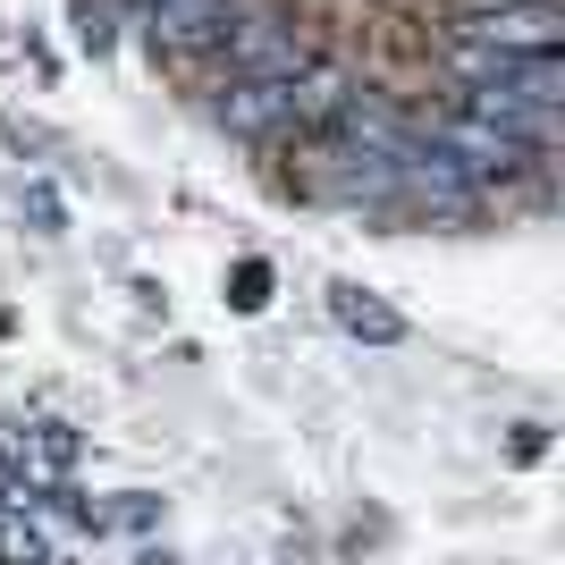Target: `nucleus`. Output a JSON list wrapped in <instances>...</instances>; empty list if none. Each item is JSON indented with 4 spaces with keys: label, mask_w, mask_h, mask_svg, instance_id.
Here are the masks:
<instances>
[{
    "label": "nucleus",
    "mask_w": 565,
    "mask_h": 565,
    "mask_svg": "<svg viewBox=\"0 0 565 565\" xmlns=\"http://www.w3.org/2000/svg\"><path fill=\"white\" fill-rule=\"evenodd\" d=\"M557 0H465L456 43L472 51H557Z\"/></svg>",
    "instance_id": "1"
},
{
    "label": "nucleus",
    "mask_w": 565,
    "mask_h": 565,
    "mask_svg": "<svg viewBox=\"0 0 565 565\" xmlns=\"http://www.w3.org/2000/svg\"><path fill=\"white\" fill-rule=\"evenodd\" d=\"M279 118H296L279 76H236L228 94H220V127H228V136H270Z\"/></svg>",
    "instance_id": "2"
},
{
    "label": "nucleus",
    "mask_w": 565,
    "mask_h": 565,
    "mask_svg": "<svg viewBox=\"0 0 565 565\" xmlns=\"http://www.w3.org/2000/svg\"><path fill=\"white\" fill-rule=\"evenodd\" d=\"M439 152H448V161L465 152V169H498V178H507V169H515L532 143L507 136V127H490V118H472V110H456V118H448V143H439Z\"/></svg>",
    "instance_id": "3"
},
{
    "label": "nucleus",
    "mask_w": 565,
    "mask_h": 565,
    "mask_svg": "<svg viewBox=\"0 0 565 565\" xmlns=\"http://www.w3.org/2000/svg\"><path fill=\"white\" fill-rule=\"evenodd\" d=\"M228 25V0H152V43L161 51H194Z\"/></svg>",
    "instance_id": "4"
},
{
    "label": "nucleus",
    "mask_w": 565,
    "mask_h": 565,
    "mask_svg": "<svg viewBox=\"0 0 565 565\" xmlns=\"http://www.w3.org/2000/svg\"><path fill=\"white\" fill-rule=\"evenodd\" d=\"M330 312H338V330L372 338V347H397L405 338V312H388L380 296H363V287H330Z\"/></svg>",
    "instance_id": "5"
},
{
    "label": "nucleus",
    "mask_w": 565,
    "mask_h": 565,
    "mask_svg": "<svg viewBox=\"0 0 565 565\" xmlns=\"http://www.w3.org/2000/svg\"><path fill=\"white\" fill-rule=\"evenodd\" d=\"M0 565H51V541L25 515H9V523H0Z\"/></svg>",
    "instance_id": "6"
},
{
    "label": "nucleus",
    "mask_w": 565,
    "mask_h": 565,
    "mask_svg": "<svg viewBox=\"0 0 565 565\" xmlns=\"http://www.w3.org/2000/svg\"><path fill=\"white\" fill-rule=\"evenodd\" d=\"M228 305H236V312H262V305H270V262H236Z\"/></svg>",
    "instance_id": "7"
},
{
    "label": "nucleus",
    "mask_w": 565,
    "mask_h": 565,
    "mask_svg": "<svg viewBox=\"0 0 565 565\" xmlns=\"http://www.w3.org/2000/svg\"><path fill=\"white\" fill-rule=\"evenodd\" d=\"M136 565H178V557H169V548H143V557Z\"/></svg>",
    "instance_id": "8"
}]
</instances>
